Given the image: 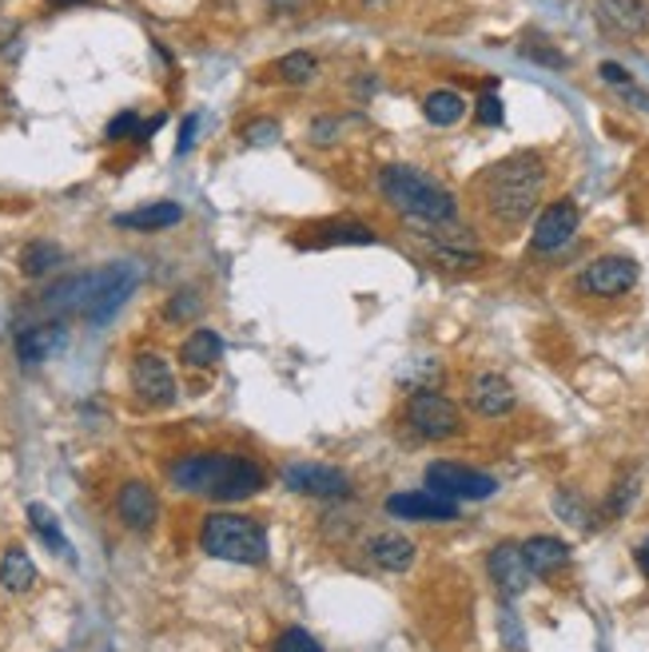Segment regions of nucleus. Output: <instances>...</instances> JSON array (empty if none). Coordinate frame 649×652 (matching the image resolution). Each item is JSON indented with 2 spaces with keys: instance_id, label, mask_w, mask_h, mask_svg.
<instances>
[{
  "instance_id": "obj_1",
  "label": "nucleus",
  "mask_w": 649,
  "mask_h": 652,
  "mask_svg": "<svg viewBox=\"0 0 649 652\" xmlns=\"http://www.w3.org/2000/svg\"><path fill=\"white\" fill-rule=\"evenodd\" d=\"M168 477L184 494L211 497V502H243V497H255L268 485V474L260 465L240 454H223V450L176 458L168 465Z\"/></svg>"
},
{
  "instance_id": "obj_2",
  "label": "nucleus",
  "mask_w": 649,
  "mask_h": 652,
  "mask_svg": "<svg viewBox=\"0 0 649 652\" xmlns=\"http://www.w3.org/2000/svg\"><path fill=\"white\" fill-rule=\"evenodd\" d=\"M482 208L502 228H519L534 215L542 191H546V164L534 151H519V156L499 159L486 176L479 179Z\"/></svg>"
},
{
  "instance_id": "obj_3",
  "label": "nucleus",
  "mask_w": 649,
  "mask_h": 652,
  "mask_svg": "<svg viewBox=\"0 0 649 652\" xmlns=\"http://www.w3.org/2000/svg\"><path fill=\"white\" fill-rule=\"evenodd\" d=\"M379 191L407 223H454V215H459L454 191L442 188L439 179L427 176V171L410 168V164H390V168H383Z\"/></svg>"
},
{
  "instance_id": "obj_4",
  "label": "nucleus",
  "mask_w": 649,
  "mask_h": 652,
  "mask_svg": "<svg viewBox=\"0 0 649 652\" xmlns=\"http://www.w3.org/2000/svg\"><path fill=\"white\" fill-rule=\"evenodd\" d=\"M200 549L216 561L263 565L268 561V529L243 514H208L200 525Z\"/></svg>"
},
{
  "instance_id": "obj_5",
  "label": "nucleus",
  "mask_w": 649,
  "mask_h": 652,
  "mask_svg": "<svg viewBox=\"0 0 649 652\" xmlns=\"http://www.w3.org/2000/svg\"><path fill=\"white\" fill-rule=\"evenodd\" d=\"M136 283H140V271L132 267V263H108V267L92 271V295H88V307H84V323L92 326L112 323L116 311L136 291Z\"/></svg>"
},
{
  "instance_id": "obj_6",
  "label": "nucleus",
  "mask_w": 649,
  "mask_h": 652,
  "mask_svg": "<svg viewBox=\"0 0 649 652\" xmlns=\"http://www.w3.org/2000/svg\"><path fill=\"white\" fill-rule=\"evenodd\" d=\"M407 422H410V430L422 434L427 442H447V438H454L462 430L459 406L450 402L447 395H439V390H419V395H410Z\"/></svg>"
},
{
  "instance_id": "obj_7",
  "label": "nucleus",
  "mask_w": 649,
  "mask_h": 652,
  "mask_svg": "<svg viewBox=\"0 0 649 652\" xmlns=\"http://www.w3.org/2000/svg\"><path fill=\"white\" fill-rule=\"evenodd\" d=\"M427 485L430 494L450 497V502H486L499 494V482L482 470H470L459 462H435L427 465Z\"/></svg>"
},
{
  "instance_id": "obj_8",
  "label": "nucleus",
  "mask_w": 649,
  "mask_h": 652,
  "mask_svg": "<svg viewBox=\"0 0 649 652\" xmlns=\"http://www.w3.org/2000/svg\"><path fill=\"white\" fill-rule=\"evenodd\" d=\"M634 283H638V263H634V259L601 255V259H594V263H586V271L578 275L574 287L589 298H618V295H626V291H634Z\"/></svg>"
},
{
  "instance_id": "obj_9",
  "label": "nucleus",
  "mask_w": 649,
  "mask_h": 652,
  "mask_svg": "<svg viewBox=\"0 0 649 652\" xmlns=\"http://www.w3.org/2000/svg\"><path fill=\"white\" fill-rule=\"evenodd\" d=\"M132 390L144 406H171L176 402V375L164 355L156 350H140L132 358Z\"/></svg>"
},
{
  "instance_id": "obj_10",
  "label": "nucleus",
  "mask_w": 649,
  "mask_h": 652,
  "mask_svg": "<svg viewBox=\"0 0 649 652\" xmlns=\"http://www.w3.org/2000/svg\"><path fill=\"white\" fill-rule=\"evenodd\" d=\"M582 215L574 199H554L549 208H542V215L534 219V235H530V251L549 255V251H562L578 231Z\"/></svg>"
},
{
  "instance_id": "obj_11",
  "label": "nucleus",
  "mask_w": 649,
  "mask_h": 652,
  "mask_svg": "<svg viewBox=\"0 0 649 652\" xmlns=\"http://www.w3.org/2000/svg\"><path fill=\"white\" fill-rule=\"evenodd\" d=\"M283 485L291 494H307V497H343L350 490V477L335 465L320 462H291L283 470Z\"/></svg>"
},
{
  "instance_id": "obj_12",
  "label": "nucleus",
  "mask_w": 649,
  "mask_h": 652,
  "mask_svg": "<svg viewBox=\"0 0 649 652\" xmlns=\"http://www.w3.org/2000/svg\"><path fill=\"white\" fill-rule=\"evenodd\" d=\"M486 574H490V581H494V589H499L506 601H514V597L526 593L530 577H534L526 569V561H522V549L514 541H502V545H494V549H490Z\"/></svg>"
},
{
  "instance_id": "obj_13",
  "label": "nucleus",
  "mask_w": 649,
  "mask_h": 652,
  "mask_svg": "<svg viewBox=\"0 0 649 652\" xmlns=\"http://www.w3.org/2000/svg\"><path fill=\"white\" fill-rule=\"evenodd\" d=\"M387 514L402 522H459V505L430 490H410V494L387 497Z\"/></svg>"
},
{
  "instance_id": "obj_14",
  "label": "nucleus",
  "mask_w": 649,
  "mask_h": 652,
  "mask_svg": "<svg viewBox=\"0 0 649 652\" xmlns=\"http://www.w3.org/2000/svg\"><path fill=\"white\" fill-rule=\"evenodd\" d=\"M116 514L132 534H148L160 517V497L148 482H124L121 494H116Z\"/></svg>"
},
{
  "instance_id": "obj_15",
  "label": "nucleus",
  "mask_w": 649,
  "mask_h": 652,
  "mask_svg": "<svg viewBox=\"0 0 649 652\" xmlns=\"http://www.w3.org/2000/svg\"><path fill=\"white\" fill-rule=\"evenodd\" d=\"M64 343H69V330L61 323H36V326H24L21 335H17V358L24 366H36L44 358L61 355Z\"/></svg>"
},
{
  "instance_id": "obj_16",
  "label": "nucleus",
  "mask_w": 649,
  "mask_h": 652,
  "mask_svg": "<svg viewBox=\"0 0 649 652\" xmlns=\"http://www.w3.org/2000/svg\"><path fill=\"white\" fill-rule=\"evenodd\" d=\"M180 219H184L180 203H171V199H156V203H144V208H132V211H124V215H116V219H112V228L140 231V235H148V231L176 228Z\"/></svg>"
},
{
  "instance_id": "obj_17",
  "label": "nucleus",
  "mask_w": 649,
  "mask_h": 652,
  "mask_svg": "<svg viewBox=\"0 0 649 652\" xmlns=\"http://www.w3.org/2000/svg\"><path fill=\"white\" fill-rule=\"evenodd\" d=\"M307 231V248H335V243L339 248H367V243H379V235L359 219H331V223H315Z\"/></svg>"
},
{
  "instance_id": "obj_18",
  "label": "nucleus",
  "mask_w": 649,
  "mask_h": 652,
  "mask_svg": "<svg viewBox=\"0 0 649 652\" xmlns=\"http://www.w3.org/2000/svg\"><path fill=\"white\" fill-rule=\"evenodd\" d=\"M514 386L506 382L502 375H479L470 382V406L479 410L482 418H502L514 410Z\"/></svg>"
},
{
  "instance_id": "obj_19",
  "label": "nucleus",
  "mask_w": 649,
  "mask_h": 652,
  "mask_svg": "<svg viewBox=\"0 0 649 652\" xmlns=\"http://www.w3.org/2000/svg\"><path fill=\"white\" fill-rule=\"evenodd\" d=\"M519 549H522V561H526V569L534 577H549L569 565V545L562 541V537L538 534V537H530L526 545H519Z\"/></svg>"
},
{
  "instance_id": "obj_20",
  "label": "nucleus",
  "mask_w": 649,
  "mask_h": 652,
  "mask_svg": "<svg viewBox=\"0 0 649 652\" xmlns=\"http://www.w3.org/2000/svg\"><path fill=\"white\" fill-rule=\"evenodd\" d=\"M367 557L387 574H407L415 565V541L402 534H375L367 541Z\"/></svg>"
},
{
  "instance_id": "obj_21",
  "label": "nucleus",
  "mask_w": 649,
  "mask_h": 652,
  "mask_svg": "<svg viewBox=\"0 0 649 652\" xmlns=\"http://www.w3.org/2000/svg\"><path fill=\"white\" fill-rule=\"evenodd\" d=\"M598 12L626 36L649 32V4L646 0H598Z\"/></svg>"
},
{
  "instance_id": "obj_22",
  "label": "nucleus",
  "mask_w": 649,
  "mask_h": 652,
  "mask_svg": "<svg viewBox=\"0 0 649 652\" xmlns=\"http://www.w3.org/2000/svg\"><path fill=\"white\" fill-rule=\"evenodd\" d=\"M180 358L191 370H208V366H216L223 358V338L216 335L211 326H200V330H191V335L184 338Z\"/></svg>"
},
{
  "instance_id": "obj_23",
  "label": "nucleus",
  "mask_w": 649,
  "mask_h": 652,
  "mask_svg": "<svg viewBox=\"0 0 649 652\" xmlns=\"http://www.w3.org/2000/svg\"><path fill=\"white\" fill-rule=\"evenodd\" d=\"M29 525H32V534H36L44 545H49L52 554L64 557V561H76V554H72V545H69V537H64V529H61V517L52 514L49 505L32 502V505H29Z\"/></svg>"
},
{
  "instance_id": "obj_24",
  "label": "nucleus",
  "mask_w": 649,
  "mask_h": 652,
  "mask_svg": "<svg viewBox=\"0 0 649 652\" xmlns=\"http://www.w3.org/2000/svg\"><path fill=\"white\" fill-rule=\"evenodd\" d=\"M32 585H36V565H32V557L24 554L21 545H12L9 554L0 557V589H9V593H29Z\"/></svg>"
},
{
  "instance_id": "obj_25",
  "label": "nucleus",
  "mask_w": 649,
  "mask_h": 652,
  "mask_svg": "<svg viewBox=\"0 0 649 652\" xmlns=\"http://www.w3.org/2000/svg\"><path fill=\"white\" fill-rule=\"evenodd\" d=\"M422 116H427L435 128H454V124L467 116V99L454 88H435L422 99Z\"/></svg>"
},
{
  "instance_id": "obj_26",
  "label": "nucleus",
  "mask_w": 649,
  "mask_h": 652,
  "mask_svg": "<svg viewBox=\"0 0 649 652\" xmlns=\"http://www.w3.org/2000/svg\"><path fill=\"white\" fill-rule=\"evenodd\" d=\"M61 263H64V251L56 248V243H49V239H32L29 248L21 251V275H29V278L52 275Z\"/></svg>"
},
{
  "instance_id": "obj_27",
  "label": "nucleus",
  "mask_w": 649,
  "mask_h": 652,
  "mask_svg": "<svg viewBox=\"0 0 649 652\" xmlns=\"http://www.w3.org/2000/svg\"><path fill=\"white\" fill-rule=\"evenodd\" d=\"M283 84H311V80L320 76V60L311 56V52H287V56L275 64Z\"/></svg>"
},
{
  "instance_id": "obj_28",
  "label": "nucleus",
  "mask_w": 649,
  "mask_h": 652,
  "mask_svg": "<svg viewBox=\"0 0 649 652\" xmlns=\"http://www.w3.org/2000/svg\"><path fill=\"white\" fill-rule=\"evenodd\" d=\"M203 315V295L196 287H184V291H176V295L168 298V307H164V318L168 323H196V318Z\"/></svg>"
},
{
  "instance_id": "obj_29",
  "label": "nucleus",
  "mask_w": 649,
  "mask_h": 652,
  "mask_svg": "<svg viewBox=\"0 0 649 652\" xmlns=\"http://www.w3.org/2000/svg\"><path fill=\"white\" fill-rule=\"evenodd\" d=\"M499 637L506 644V652H526V629H522L519 613L514 609H499Z\"/></svg>"
},
{
  "instance_id": "obj_30",
  "label": "nucleus",
  "mask_w": 649,
  "mask_h": 652,
  "mask_svg": "<svg viewBox=\"0 0 649 652\" xmlns=\"http://www.w3.org/2000/svg\"><path fill=\"white\" fill-rule=\"evenodd\" d=\"M271 652H323V644L307 633V629H283L275 641H271Z\"/></svg>"
},
{
  "instance_id": "obj_31",
  "label": "nucleus",
  "mask_w": 649,
  "mask_h": 652,
  "mask_svg": "<svg viewBox=\"0 0 649 652\" xmlns=\"http://www.w3.org/2000/svg\"><path fill=\"white\" fill-rule=\"evenodd\" d=\"M280 139V124L275 119H251L243 124V144L248 148H263V144H275Z\"/></svg>"
},
{
  "instance_id": "obj_32",
  "label": "nucleus",
  "mask_w": 649,
  "mask_h": 652,
  "mask_svg": "<svg viewBox=\"0 0 649 652\" xmlns=\"http://www.w3.org/2000/svg\"><path fill=\"white\" fill-rule=\"evenodd\" d=\"M136 132H140V116H136V112H121V116L104 128V139L121 144V139H136Z\"/></svg>"
},
{
  "instance_id": "obj_33",
  "label": "nucleus",
  "mask_w": 649,
  "mask_h": 652,
  "mask_svg": "<svg viewBox=\"0 0 649 652\" xmlns=\"http://www.w3.org/2000/svg\"><path fill=\"white\" fill-rule=\"evenodd\" d=\"M554 509L562 514V522H569V525H586V505H582V497L569 494V490H562V494L554 497Z\"/></svg>"
},
{
  "instance_id": "obj_34",
  "label": "nucleus",
  "mask_w": 649,
  "mask_h": 652,
  "mask_svg": "<svg viewBox=\"0 0 649 652\" xmlns=\"http://www.w3.org/2000/svg\"><path fill=\"white\" fill-rule=\"evenodd\" d=\"M339 132H343L339 119L320 116L315 124H311V144H315V148H327V144H335V139H339Z\"/></svg>"
},
{
  "instance_id": "obj_35",
  "label": "nucleus",
  "mask_w": 649,
  "mask_h": 652,
  "mask_svg": "<svg viewBox=\"0 0 649 652\" xmlns=\"http://www.w3.org/2000/svg\"><path fill=\"white\" fill-rule=\"evenodd\" d=\"M474 116H479V124H486V128H499L502 124V99L494 96V92H482Z\"/></svg>"
},
{
  "instance_id": "obj_36",
  "label": "nucleus",
  "mask_w": 649,
  "mask_h": 652,
  "mask_svg": "<svg viewBox=\"0 0 649 652\" xmlns=\"http://www.w3.org/2000/svg\"><path fill=\"white\" fill-rule=\"evenodd\" d=\"M634 494H638V482H634V477L618 482V490H614V497H609V505H606V514L609 517H621L629 509V502H634Z\"/></svg>"
},
{
  "instance_id": "obj_37",
  "label": "nucleus",
  "mask_w": 649,
  "mask_h": 652,
  "mask_svg": "<svg viewBox=\"0 0 649 652\" xmlns=\"http://www.w3.org/2000/svg\"><path fill=\"white\" fill-rule=\"evenodd\" d=\"M598 76H601V84H609V88H629V84H634V76H629L626 69H621V64H614V60H601L598 64Z\"/></svg>"
},
{
  "instance_id": "obj_38",
  "label": "nucleus",
  "mask_w": 649,
  "mask_h": 652,
  "mask_svg": "<svg viewBox=\"0 0 649 652\" xmlns=\"http://www.w3.org/2000/svg\"><path fill=\"white\" fill-rule=\"evenodd\" d=\"M196 128H200V116L191 112L188 119H184V128H180V139H176V156H188L191 144H196Z\"/></svg>"
},
{
  "instance_id": "obj_39",
  "label": "nucleus",
  "mask_w": 649,
  "mask_h": 652,
  "mask_svg": "<svg viewBox=\"0 0 649 652\" xmlns=\"http://www.w3.org/2000/svg\"><path fill=\"white\" fill-rule=\"evenodd\" d=\"M522 52H526L530 60H542V64H554V69H562V64H566V56H562V52H549V49H530V44H526V49H522Z\"/></svg>"
},
{
  "instance_id": "obj_40",
  "label": "nucleus",
  "mask_w": 649,
  "mask_h": 652,
  "mask_svg": "<svg viewBox=\"0 0 649 652\" xmlns=\"http://www.w3.org/2000/svg\"><path fill=\"white\" fill-rule=\"evenodd\" d=\"M634 557H638L641 574H649V541H641V545H638V554H634Z\"/></svg>"
},
{
  "instance_id": "obj_41",
  "label": "nucleus",
  "mask_w": 649,
  "mask_h": 652,
  "mask_svg": "<svg viewBox=\"0 0 649 652\" xmlns=\"http://www.w3.org/2000/svg\"><path fill=\"white\" fill-rule=\"evenodd\" d=\"M49 4H56V9H72V4H88V0H49Z\"/></svg>"
}]
</instances>
